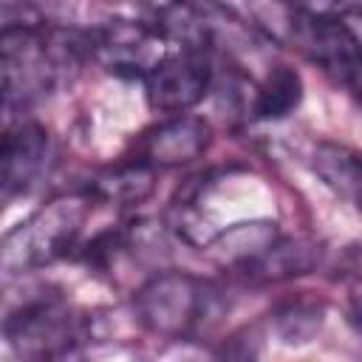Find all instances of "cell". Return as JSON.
Listing matches in <instances>:
<instances>
[{"label": "cell", "instance_id": "cell-1", "mask_svg": "<svg viewBox=\"0 0 362 362\" xmlns=\"http://www.w3.org/2000/svg\"><path fill=\"white\" fill-rule=\"evenodd\" d=\"M82 45H88V37L74 40L71 34L48 31L31 23H8L0 40L6 110L25 107L48 96Z\"/></svg>", "mask_w": 362, "mask_h": 362}, {"label": "cell", "instance_id": "cell-2", "mask_svg": "<svg viewBox=\"0 0 362 362\" xmlns=\"http://www.w3.org/2000/svg\"><path fill=\"white\" fill-rule=\"evenodd\" d=\"M139 322L158 337H195L223 314L221 288L187 272L150 277L133 297Z\"/></svg>", "mask_w": 362, "mask_h": 362}, {"label": "cell", "instance_id": "cell-3", "mask_svg": "<svg viewBox=\"0 0 362 362\" xmlns=\"http://www.w3.org/2000/svg\"><path fill=\"white\" fill-rule=\"evenodd\" d=\"M90 192L88 195H62L37 209L28 221L17 223L0 246V266L6 277L23 274L28 269L54 263L57 257H65L88 218L90 209Z\"/></svg>", "mask_w": 362, "mask_h": 362}, {"label": "cell", "instance_id": "cell-4", "mask_svg": "<svg viewBox=\"0 0 362 362\" xmlns=\"http://www.w3.org/2000/svg\"><path fill=\"white\" fill-rule=\"evenodd\" d=\"M288 28L294 45L362 105V42L348 23L328 11H291Z\"/></svg>", "mask_w": 362, "mask_h": 362}, {"label": "cell", "instance_id": "cell-5", "mask_svg": "<svg viewBox=\"0 0 362 362\" xmlns=\"http://www.w3.org/2000/svg\"><path fill=\"white\" fill-rule=\"evenodd\" d=\"M79 322L71 308L57 294H40L20 308H14L3 322V337L8 348L20 356L42 359L68 354L79 342Z\"/></svg>", "mask_w": 362, "mask_h": 362}, {"label": "cell", "instance_id": "cell-6", "mask_svg": "<svg viewBox=\"0 0 362 362\" xmlns=\"http://www.w3.org/2000/svg\"><path fill=\"white\" fill-rule=\"evenodd\" d=\"M164 37L156 25L139 20H110L88 34V54L110 74L144 79L164 57Z\"/></svg>", "mask_w": 362, "mask_h": 362}, {"label": "cell", "instance_id": "cell-7", "mask_svg": "<svg viewBox=\"0 0 362 362\" xmlns=\"http://www.w3.org/2000/svg\"><path fill=\"white\" fill-rule=\"evenodd\" d=\"M212 82V65L206 51H175L164 54L144 76L147 105L158 113H184L198 105Z\"/></svg>", "mask_w": 362, "mask_h": 362}, {"label": "cell", "instance_id": "cell-8", "mask_svg": "<svg viewBox=\"0 0 362 362\" xmlns=\"http://www.w3.org/2000/svg\"><path fill=\"white\" fill-rule=\"evenodd\" d=\"M212 141V127L201 116H181L175 113L167 122L153 124L141 133L136 158L153 167H181L204 156Z\"/></svg>", "mask_w": 362, "mask_h": 362}, {"label": "cell", "instance_id": "cell-9", "mask_svg": "<svg viewBox=\"0 0 362 362\" xmlns=\"http://www.w3.org/2000/svg\"><path fill=\"white\" fill-rule=\"evenodd\" d=\"M48 156V133L37 122H17L6 130L0 147V184L3 198L25 192L42 173Z\"/></svg>", "mask_w": 362, "mask_h": 362}, {"label": "cell", "instance_id": "cell-10", "mask_svg": "<svg viewBox=\"0 0 362 362\" xmlns=\"http://www.w3.org/2000/svg\"><path fill=\"white\" fill-rule=\"evenodd\" d=\"M280 238L277 223L274 221H243V223H232L226 229H221L209 243H206V255L229 269L243 272L249 263H255L274 240Z\"/></svg>", "mask_w": 362, "mask_h": 362}, {"label": "cell", "instance_id": "cell-11", "mask_svg": "<svg viewBox=\"0 0 362 362\" xmlns=\"http://www.w3.org/2000/svg\"><path fill=\"white\" fill-rule=\"evenodd\" d=\"M320 255L322 249L308 238H288V240L277 238L255 263L243 269V274L257 283L288 280L297 274H308L320 263Z\"/></svg>", "mask_w": 362, "mask_h": 362}, {"label": "cell", "instance_id": "cell-12", "mask_svg": "<svg viewBox=\"0 0 362 362\" xmlns=\"http://www.w3.org/2000/svg\"><path fill=\"white\" fill-rule=\"evenodd\" d=\"M314 173L328 189L362 209V156L337 141H320L311 156Z\"/></svg>", "mask_w": 362, "mask_h": 362}, {"label": "cell", "instance_id": "cell-13", "mask_svg": "<svg viewBox=\"0 0 362 362\" xmlns=\"http://www.w3.org/2000/svg\"><path fill=\"white\" fill-rule=\"evenodd\" d=\"M156 187V167L133 158L99 173L90 184V195L110 201V204H141Z\"/></svg>", "mask_w": 362, "mask_h": 362}, {"label": "cell", "instance_id": "cell-14", "mask_svg": "<svg viewBox=\"0 0 362 362\" xmlns=\"http://www.w3.org/2000/svg\"><path fill=\"white\" fill-rule=\"evenodd\" d=\"M303 102V76L291 65H274L255 88L252 113L263 122L286 119Z\"/></svg>", "mask_w": 362, "mask_h": 362}, {"label": "cell", "instance_id": "cell-15", "mask_svg": "<svg viewBox=\"0 0 362 362\" xmlns=\"http://www.w3.org/2000/svg\"><path fill=\"white\" fill-rule=\"evenodd\" d=\"M320 308L305 303H288L274 314V328L283 342H305L320 328Z\"/></svg>", "mask_w": 362, "mask_h": 362}, {"label": "cell", "instance_id": "cell-16", "mask_svg": "<svg viewBox=\"0 0 362 362\" xmlns=\"http://www.w3.org/2000/svg\"><path fill=\"white\" fill-rule=\"evenodd\" d=\"M348 320H351V325L362 334V294L354 297V303H351V308H348Z\"/></svg>", "mask_w": 362, "mask_h": 362}, {"label": "cell", "instance_id": "cell-17", "mask_svg": "<svg viewBox=\"0 0 362 362\" xmlns=\"http://www.w3.org/2000/svg\"><path fill=\"white\" fill-rule=\"evenodd\" d=\"M76 3H79V0H48V6H54V8H62V11H71V8H76Z\"/></svg>", "mask_w": 362, "mask_h": 362}]
</instances>
